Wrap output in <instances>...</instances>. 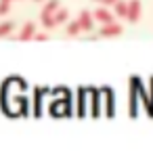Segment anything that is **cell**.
<instances>
[{
  "instance_id": "1",
  "label": "cell",
  "mask_w": 153,
  "mask_h": 151,
  "mask_svg": "<svg viewBox=\"0 0 153 151\" xmlns=\"http://www.w3.org/2000/svg\"><path fill=\"white\" fill-rule=\"evenodd\" d=\"M122 34H124V28H122L120 23H115V21L105 23V25H101V30H99V38H117V36H122Z\"/></svg>"
},
{
  "instance_id": "2",
  "label": "cell",
  "mask_w": 153,
  "mask_h": 151,
  "mask_svg": "<svg viewBox=\"0 0 153 151\" xmlns=\"http://www.w3.org/2000/svg\"><path fill=\"white\" fill-rule=\"evenodd\" d=\"M140 13H143L140 0H128V15H126V19H128L130 23H138Z\"/></svg>"
},
{
  "instance_id": "3",
  "label": "cell",
  "mask_w": 153,
  "mask_h": 151,
  "mask_svg": "<svg viewBox=\"0 0 153 151\" xmlns=\"http://www.w3.org/2000/svg\"><path fill=\"white\" fill-rule=\"evenodd\" d=\"M92 17H94V21H99L101 25H105V23H111V21H115V15L107 9V7H99L94 13H92Z\"/></svg>"
},
{
  "instance_id": "4",
  "label": "cell",
  "mask_w": 153,
  "mask_h": 151,
  "mask_svg": "<svg viewBox=\"0 0 153 151\" xmlns=\"http://www.w3.org/2000/svg\"><path fill=\"white\" fill-rule=\"evenodd\" d=\"M78 23H80L82 32H94V17H92L90 11L84 9V11L80 13V17H78Z\"/></svg>"
},
{
  "instance_id": "5",
  "label": "cell",
  "mask_w": 153,
  "mask_h": 151,
  "mask_svg": "<svg viewBox=\"0 0 153 151\" xmlns=\"http://www.w3.org/2000/svg\"><path fill=\"white\" fill-rule=\"evenodd\" d=\"M34 34H36V23H34V21H27V23L21 28V34L17 36V40H21V42L32 40V38H34Z\"/></svg>"
},
{
  "instance_id": "6",
  "label": "cell",
  "mask_w": 153,
  "mask_h": 151,
  "mask_svg": "<svg viewBox=\"0 0 153 151\" xmlns=\"http://www.w3.org/2000/svg\"><path fill=\"white\" fill-rule=\"evenodd\" d=\"M46 92V88H36L34 92V118H40L42 113V94Z\"/></svg>"
},
{
  "instance_id": "7",
  "label": "cell",
  "mask_w": 153,
  "mask_h": 151,
  "mask_svg": "<svg viewBox=\"0 0 153 151\" xmlns=\"http://www.w3.org/2000/svg\"><path fill=\"white\" fill-rule=\"evenodd\" d=\"M113 15L126 19V15H128V2H126V0H115V4H113Z\"/></svg>"
},
{
  "instance_id": "8",
  "label": "cell",
  "mask_w": 153,
  "mask_h": 151,
  "mask_svg": "<svg viewBox=\"0 0 153 151\" xmlns=\"http://www.w3.org/2000/svg\"><path fill=\"white\" fill-rule=\"evenodd\" d=\"M40 23H42L44 30H55V28H57L55 15H48V13H40Z\"/></svg>"
},
{
  "instance_id": "9",
  "label": "cell",
  "mask_w": 153,
  "mask_h": 151,
  "mask_svg": "<svg viewBox=\"0 0 153 151\" xmlns=\"http://www.w3.org/2000/svg\"><path fill=\"white\" fill-rule=\"evenodd\" d=\"M145 109H147V115L153 118V76L149 78V92H147V105H145Z\"/></svg>"
},
{
  "instance_id": "10",
  "label": "cell",
  "mask_w": 153,
  "mask_h": 151,
  "mask_svg": "<svg viewBox=\"0 0 153 151\" xmlns=\"http://www.w3.org/2000/svg\"><path fill=\"white\" fill-rule=\"evenodd\" d=\"M53 15H55L57 25H63V23H67V21H69V11H67V9H63V7H59Z\"/></svg>"
},
{
  "instance_id": "11",
  "label": "cell",
  "mask_w": 153,
  "mask_h": 151,
  "mask_svg": "<svg viewBox=\"0 0 153 151\" xmlns=\"http://www.w3.org/2000/svg\"><path fill=\"white\" fill-rule=\"evenodd\" d=\"M65 32H67V36H69V38H71V36H80L82 28H80L78 19H76V21H67V23H65Z\"/></svg>"
},
{
  "instance_id": "12",
  "label": "cell",
  "mask_w": 153,
  "mask_h": 151,
  "mask_svg": "<svg viewBox=\"0 0 153 151\" xmlns=\"http://www.w3.org/2000/svg\"><path fill=\"white\" fill-rule=\"evenodd\" d=\"M136 94H138V90L130 84V107H128L130 118H136Z\"/></svg>"
},
{
  "instance_id": "13",
  "label": "cell",
  "mask_w": 153,
  "mask_h": 151,
  "mask_svg": "<svg viewBox=\"0 0 153 151\" xmlns=\"http://www.w3.org/2000/svg\"><path fill=\"white\" fill-rule=\"evenodd\" d=\"M13 30H15L13 21H2V23H0V38H4V36H9V34H11Z\"/></svg>"
},
{
  "instance_id": "14",
  "label": "cell",
  "mask_w": 153,
  "mask_h": 151,
  "mask_svg": "<svg viewBox=\"0 0 153 151\" xmlns=\"http://www.w3.org/2000/svg\"><path fill=\"white\" fill-rule=\"evenodd\" d=\"M61 7V2H59V0H48V2L44 4V9H42V13H48V15H53L57 9Z\"/></svg>"
},
{
  "instance_id": "15",
  "label": "cell",
  "mask_w": 153,
  "mask_h": 151,
  "mask_svg": "<svg viewBox=\"0 0 153 151\" xmlns=\"http://www.w3.org/2000/svg\"><path fill=\"white\" fill-rule=\"evenodd\" d=\"M84 94H86V88H80V109H78V118H84Z\"/></svg>"
},
{
  "instance_id": "16",
  "label": "cell",
  "mask_w": 153,
  "mask_h": 151,
  "mask_svg": "<svg viewBox=\"0 0 153 151\" xmlns=\"http://www.w3.org/2000/svg\"><path fill=\"white\" fill-rule=\"evenodd\" d=\"M9 11H11V2L9 0H0V17L9 15Z\"/></svg>"
},
{
  "instance_id": "17",
  "label": "cell",
  "mask_w": 153,
  "mask_h": 151,
  "mask_svg": "<svg viewBox=\"0 0 153 151\" xmlns=\"http://www.w3.org/2000/svg\"><path fill=\"white\" fill-rule=\"evenodd\" d=\"M32 40H36V42H46V40H48V34H38V32H36Z\"/></svg>"
},
{
  "instance_id": "18",
  "label": "cell",
  "mask_w": 153,
  "mask_h": 151,
  "mask_svg": "<svg viewBox=\"0 0 153 151\" xmlns=\"http://www.w3.org/2000/svg\"><path fill=\"white\" fill-rule=\"evenodd\" d=\"M99 4H103V7H113V4H115V0H101Z\"/></svg>"
},
{
  "instance_id": "19",
  "label": "cell",
  "mask_w": 153,
  "mask_h": 151,
  "mask_svg": "<svg viewBox=\"0 0 153 151\" xmlns=\"http://www.w3.org/2000/svg\"><path fill=\"white\" fill-rule=\"evenodd\" d=\"M34 2H44V0H34Z\"/></svg>"
},
{
  "instance_id": "20",
  "label": "cell",
  "mask_w": 153,
  "mask_h": 151,
  "mask_svg": "<svg viewBox=\"0 0 153 151\" xmlns=\"http://www.w3.org/2000/svg\"><path fill=\"white\" fill-rule=\"evenodd\" d=\"M94 2H101V0H94Z\"/></svg>"
},
{
  "instance_id": "21",
  "label": "cell",
  "mask_w": 153,
  "mask_h": 151,
  "mask_svg": "<svg viewBox=\"0 0 153 151\" xmlns=\"http://www.w3.org/2000/svg\"><path fill=\"white\" fill-rule=\"evenodd\" d=\"M9 2H13V0H9Z\"/></svg>"
}]
</instances>
